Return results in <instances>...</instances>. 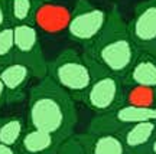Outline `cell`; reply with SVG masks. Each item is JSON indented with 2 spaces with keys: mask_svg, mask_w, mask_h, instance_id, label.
<instances>
[{
  "mask_svg": "<svg viewBox=\"0 0 156 154\" xmlns=\"http://www.w3.org/2000/svg\"><path fill=\"white\" fill-rule=\"evenodd\" d=\"M77 122L75 99L49 77L39 79V82L29 89L28 128L48 132L64 143L74 135Z\"/></svg>",
  "mask_w": 156,
  "mask_h": 154,
  "instance_id": "cell-1",
  "label": "cell"
},
{
  "mask_svg": "<svg viewBox=\"0 0 156 154\" xmlns=\"http://www.w3.org/2000/svg\"><path fill=\"white\" fill-rule=\"evenodd\" d=\"M83 53L116 77L123 78L127 74L139 50L130 38L127 23L117 7L108 12L103 32L90 46L84 48Z\"/></svg>",
  "mask_w": 156,
  "mask_h": 154,
  "instance_id": "cell-2",
  "label": "cell"
},
{
  "mask_svg": "<svg viewBox=\"0 0 156 154\" xmlns=\"http://www.w3.org/2000/svg\"><path fill=\"white\" fill-rule=\"evenodd\" d=\"M48 77L75 101H83L93 81L87 59L73 48L61 50L48 62Z\"/></svg>",
  "mask_w": 156,
  "mask_h": 154,
  "instance_id": "cell-3",
  "label": "cell"
},
{
  "mask_svg": "<svg viewBox=\"0 0 156 154\" xmlns=\"http://www.w3.org/2000/svg\"><path fill=\"white\" fill-rule=\"evenodd\" d=\"M84 58L90 65L93 81L81 102H84L91 111H94L97 115L116 110L124 102V85L122 78L106 71L85 55Z\"/></svg>",
  "mask_w": 156,
  "mask_h": 154,
  "instance_id": "cell-4",
  "label": "cell"
},
{
  "mask_svg": "<svg viewBox=\"0 0 156 154\" xmlns=\"http://www.w3.org/2000/svg\"><path fill=\"white\" fill-rule=\"evenodd\" d=\"M108 19V12L90 0H77L71 10L67 33L75 43L87 48L98 38Z\"/></svg>",
  "mask_w": 156,
  "mask_h": 154,
  "instance_id": "cell-5",
  "label": "cell"
},
{
  "mask_svg": "<svg viewBox=\"0 0 156 154\" xmlns=\"http://www.w3.org/2000/svg\"><path fill=\"white\" fill-rule=\"evenodd\" d=\"M12 28L15 36V62L26 66L34 78L48 77V61L38 29L34 25H16Z\"/></svg>",
  "mask_w": 156,
  "mask_h": 154,
  "instance_id": "cell-6",
  "label": "cell"
},
{
  "mask_svg": "<svg viewBox=\"0 0 156 154\" xmlns=\"http://www.w3.org/2000/svg\"><path fill=\"white\" fill-rule=\"evenodd\" d=\"M146 121H156V107L143 108L122 104L107 114L95 115L90 122V134H120L127 127Z\"/></svg>",
  "mask_w": 156,
  "mask_h": 154,
  "instance_id": "cell-7",
  "label": "cell"
},
{
  "mask_svg": "<svg viewBox=\"0 0 156 154\" xmlns=\"http://www.w3.org/2000/svg\"><path fill=\"white\" fill-rule=\"evenodd\" d=\"M127 29L137 50L156 58V0L136 5Z\"/></svg>",
  "mask_w": 156,
  "mask_h": 154,
  "instance_id": "cell-8",
  "label": "cell"
},
{
  "mask_svg": "<svg viewBox=\"0 0 156 154\" xmlns=\"http://www.w3.org/2000/svg\"><path fill=\"white\" fill-rule=\"evenodd\" d=\"M71 19V10L67 6L55 3L52 0L36 2L32 25L38 32L46 35H58L65 32Z\"/></svg>",
  "mask_w": 156,
  "mask_h": 154,
  "instance_id": "cell-9",
  "label": "cell"
},
{
  "mask_svg": "<svg viewBox=\"0 0 156 154\" xmlns=\"http://www.w3.org/2000/svg\"><path fill=\"white\" fill-rule=\"evenodd\" d=\"M30 78V71L22 63L13 61L0 66V79L5 85L6 104H17L23 101Z\"/></svg>",
  "mask_w": 156,
  "mask_h": 154,
  "instance_id": "cell-10",
  "label": "cell"
},
{
  "mask_svg": "<svg viewBox=\"0 0 156 154\" xmlns=\"http://www.w3.org/2000/svg\"><path fill=\"white\" fill-rule=\"evenodd\" d=\"M124 87H142L156 89V58L139 52L132 68L122 78Z\"/></svg>",
  "mask_w": 156,
  "mask_h": 154,
  "instance_id": "cell-11",
  "label": "cell"
},
{
  "mask_svg": "<svg viewBox=\"0 0 156 154\" xmlns=\"http://www.w3.org/2000/svg\"><path fill=\"white\" fill-rule=\"evenodd\" d=\"M127 154H145L156 138V121L139 122L127 127L120 134Z\"/></svg>",
  "mask_w": 156,
  "mask_h": 154,
  "instance_id": "cell-12",
  "label": "cell"
},
{
  "mask_svg": "<svg viewBox=\"0 0 156 154\" xmlns=\"http://www.w3.org/2000/svg\"><path fill=\"white\" fill-rule=\"evenodd\" d=\"M61 141L48 132L35 128H26L17 150L20 154H55Z\"/></svg>",
  "mask_w": 156,
  "mask_h": 154,
  "instance_id": "cell-13",
  "label": "cell"
},
{
  "mask_svg": "<svg viewBox=\"0 0 156 154\" xmlns=\"http://www.w3.org/2000/svg\"><path fill=\"white\" fill-rule=\"evenodd\" d=\"M90 154H127L120 135L117 134H81Z\"/></svg>",
  "mask_w": 156,
  "mask_h": 154,
  "instance_id": "cell-14",
  "label": "cell"
},
{
  "mask_svg": "<svg viewBox=\"0 0 156 154\" xmlns=\"http://www.w3.org/2000/svg\"><path fill=\"white\" fill-rule=\"evenodd\" d=\"M26 128V121L22 117L12 115L0 118V144L17 149Z\"/></svg>",
  "mask_w": 156,
  "mask_h": 154,
  "instance_id": "cell-15",
  "label": "cell"
},
{
  "mask_svg": "<svg viewBox=\"0 0 156 154\" xmlns=\"http://www.w3.org/2000/svg\"><path fill=\"white\" fill-rule=\"evenodd\" d=\"M36 0H7L9 20L12 26L32 25Z\"/></svg>",
  "mask_w": 156,
  "mask_h": 154,
  "instance_id": "cell-16",
  "label": "cell"
},
{
  "mask_svg": "<svg viewBox=\"0 0 156 154\" xmlns=\"http://www.w3.org/2000/svg\"><path fill=\"white\" fill-rule=\"evenodd\" d=\"M123 104L153 108L156 107V89L142 87H124V102Z\"/></svg>",
  "mask_w": 156,
  "mask_h": 154,
  "instance_id": "cell-17",
  "label": "cell"
},
{
  "mask_svg": "<svg viewBox=\"0 0 156 154\" xmlns=\"http://www.w3.org/2000/svg\"><path fill=\"white\" fill-rule=\"evenodd\" d=\"M15 61V36L13 28L0 29V66Z\"/></svg>",
  "mask_w": 156,
  "mask_h": 154,
  "instance_id": "cell-18",
  "label": "cell"
},
{
  "mask_svg": "<svg viewBox=\"0 0 156 154\" xmlns=\"http://www.w3.org/2000/svg\"><path fill=\"white\" fill-rule=\"evenodd\" d=\"M55 154H90L85 144H84L81 134L73 137H69L68 140H65L64 143L59 145V149L56 150Z\"/></svg>",
  "mask_w": 156,
  "mask_h": 154,
  "instance_id": "cell-19",
  "label": "cell"
},
{
  "mask_svg": "<svg viewBox=\"0 0 156 154\" xmlns=\"http://www.w3.org/2000/svg\"><path fill=\"white\" fill-rule=\"evenodd\" d=\"M12 28L9 20V10H7V0H0V29Z\"/></svg>",
  "mask_w": 156,
  "mask_h": 154,
  "instance_id": "cell-20",
  "label": "cell"
},
{
  "mask_svg": "<svg viewBox=\"0 0 156 154\" xmlns=\"http://www.w3.org/2000/svg\"><path fill=\"white\" fill-rule=\"evenodd\" d=\"M0 154H20L16 147H9L5 144H0Z\"/></svg>",
  "mask_w": 156,
  "mask_h": 154,
  "instance_id": "cell-21",
  "label": "cell"
},
{
  "mask_svg": "<svg viewBox=\"0 0 156 154\" xmlns=\"http://www.w3.org/2000/svg\"><path fill=\"white\" fill-rule=\"evenodd\" d=\"M6 104V91H5V85L0 79V110L3 108V105Z\"/></svg>",
  "mask_w": 156,
  "mask_h": 154,
  "instance_id": "cell-22",
  "label": "cell"
},
{
  "mask_svg": "<svg viewBox=\"0 0 156 154\" xmlns=\"http://www.w3.org/2000/svg\"><path fill=\"white\" fill-rule=\"evenodd\" d=\"M145 154H156V138L152 141V144L149 145V149L145 151Z\"/></svg>",
  "mask_w": 156,
  "mask_h": 154,
  "instance_id": "cell-23",
  "label": "cell"
},
{
  "mask_svg": "<svg viewBox=\"0 0 156 154\" xmlns=\"http://www.w3.org/2000/svg\"><path fill=\"white\" fill-rule=\"evenodd\" d=\"M36 2H41V0H36Z\"/></svg>",
  "mask_w": 156,
  "mask_h": 154,
  "instance_id": "cell-24",
  "label": "cell"
}]
</instances>
